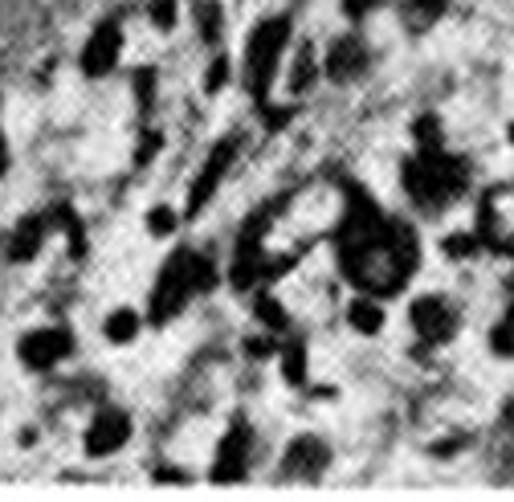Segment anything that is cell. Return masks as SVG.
<instances>
[{
	"label": "cell",
	"mask_w": 514,
	"mask_h": 502,
	"mask_svg": "<svg viewBox=\"0 0 514 502\" xmlns=\"http://www.w3.org/2000/svg\"><path fill=\"white\" fill-rule=\"evenodd\" d=\"M466 184H470V172H466V160L461 156H453L449 147H417L413 156H408L404 164H400V188H404V196L413 200L417 209H433V213H441V209H449L453 200L466 192Z\"/></svg>",
	"instance_id": "obj_1"
},
{
	"label": "cell",
	"mask_w": 514,
	"mask_h": 502,
	"mask_svg": "<svg viewBox=\"0 0 514 502\" xmlns=\"http://www.w3.org/2000/svg\"><path fill=\"white\" fill-rule=\"evenodd\" d=\"M217 286V266L200 254V249H172L168 262L160 266L156 274V286H151V298H147V319L164 327L168 319H176L196 294H209Z\"/></svg>",
	"instance_id": "obj_2"
},
{
	"label": "cell",
	"mask_w": 514,
	"mask_h": 502,
	"mask_svg": "<svg viewBox=\"0 0 514 502\" xmlns=\"http://www.w3.org/2000/svg\"><path fill=\"white\" fill-rule=\"evenodd\" d=\"M290 45H294V21H290L286 13L266 17V21L253 25V33H249V41H245V62H241V78H245V86L253 90V98L270 94L274 78H278L282 66H286Z\"/></svg>",
	"instance_id": "obj_3"
},
{
	"label": "cell",
	"mask_w": 514,
	"mask_h": 502,
	"mask_svg": "<svg viewBox=\"0 0 514 502\" xmlns=\"http://www.w3.org/2000/svg\"><path fill=\"white\" fill-rule=\"evenodd\" d=\"M74 356V331L70 327H58V323H45V327H33L17 339V360L25 372H58L66 360Z\"/></svg>",
	"instance_id": "obj_4"
},
{
	"label": "cell",
	"mask_w": 514,
	"mask_h": 502,
	"mask_svg": "<svg viewBox=\"0 0 514 502\" xmlns=\"http://www.w3.org/2000/svg\"><path fill=\"white\" fill-rule=\"evenodd\" d=\"M408 327H413V335L429 347H441L449 343L457 331H461V307L453 303L449 294H417L413 303H408Z\"/></svg>",
	"instance_id": "obj_5"
},
{
	"label": "cell",
	"mask_w": 514,
	"mask_h": 502,
	"mask_svg": "<svg viewBox=\"0 0 514 502\" xmlns=\"http://www.w3.org/2000/svg\"><path fill=\"white\" fill-rule=\"evenodd\" d=\"M123 49H127V33H123V21L119 17H102L86 45H82V54H78V74L90 78V82H102V78H111L123 62Z\"/></svg>",
	"instance_id": "obj_6"
},
{
	"label": "cell",
	"mask_w": 514,
	"mask_h": 502,
	"mask_svg": "<svg viewBox=\"0 0 514 502\" xmlns=\"http://www.w3.org/2000/svg\"><path fill=\"white\" fill-rule=\"evenodd\" d=\"M237 156H241V135H225V139H217V143L209 147V156H204V164H200V172H196V180H192V188H188V205H184L188 217H196V213L225 188V180L233 176Z\"/></svg>",
	"instance_id": "obj_7"
},
{
	"label": "cell",
	"mask_w": 514,
	"mask_h": 502,
	"mask_svg": "<svg viewBox=\"0 0 514 502\" xmlns=\"http://www.w3.org/2000/svg\"><path fill=\"white\" fill-rule=\"evenodd\" d=\"M474 233L482 249H498V254L514 258V184H498L482 196Z\"/></svg>",
	"instance_id": "obj_8"
},
{
	"label": "cell",
	"mask_w": 514,
	"mask_h": 502,
	"mask_svg": "<svg viewBox=\"0 0 514 502\" xmlns=\"http://www.w3.org/2000/svg\"><path fill=\"white\" fill-rule=\"evenodd\" d=\"M253 454H257V429L245 417H233L213 449V466H209L213 482H241L253 466Z\"/></svg>",
	"instance_id": "obj_9"
},
{
	"label": "cell",
	"mask_w": 514,
	"mask_h": 502,
	"mask_svg": "<svg viewBox=\"0 0 514 502\" xmlns=\"http://www.w3.org/2000/svg\"><path fill=\"white\" fill-rule=\"evenodd\" d=\"M131 433H135V425L123 405H102V409H94V417L82 433V449H86V458L107 462L131 445Z\"/></svg>",
	"instance_id": "obj_10"
},
{
	"label": "cell",
	"mask_w": 514,
	"mask_h": 502,
	"mask_svg": "<svg viewBox=\"0 0 514 502\" xmlns=\"http://www.w3.org/2000/svg\"><path fill=\"white\" fill-rule=\"evenodd\" d=\"M319 62H323V78H327V82L347 86V82H359V78L368 74L372 49H368L364 33H343V37H335V41L323 49Z\"/></svg>",
	"instance_id": "obj_11"
},
{
	"label": "cell",
	"mask_w": 514,
	"mask_h": 502,
	"mask_svg": "<svg viewBox=\"0 0 514 502\" xmlns=\"http://www.w3.org/2000/svg\"><path fill=\"white\" fill-rule=\"evenodd\" d=\"M278 470L286 478H302V482H315L331 470V445L319 433H298L286 449H282V462Z\"/></svg>",
	"instance_id": "obj_12"
},
{
	"label": "cell",
	"mask_w": 514,
	"mask_h": 502,
	"mask_svg": "<svg viewBox=\"0 0 514 502\" xmlns=\"http://www.w3.org/2000/svg\"><path fill=\"white\" fill-rule=\"evenodd\" d=\"M286 94L302 98L306 90L315 86V78H323V62H319V49L311 41H298V49L290 45V54H286Z\"/></svg>",
	"instance_id": "obj_13"
},
{
	"label": "cell",
	"mask_w": 514,
	"mask_h": 502,
	"mask_svg": "<svg viewBox=\"0 0 514 502\" xmlns=\"http://www.w3.org/2000/svg\"><path fill=\"white\" fill-rule=\"evenodd\" d=\"M347 327H351L355 335H364V339L380 335V331L388 327L384 298H376V294H364V290H359V294L351 298V303H347Z\"/></svg>",
	"instance_id": "obj_14"
},
{
	"label": "cell",
	"mask_w": 514,
	"mask_h": 502,
	"mask_svg": "<svg viewBox=\"0 0 514 502\" xmlns=\"http://www.w3.org/2000/svg\"><path fill=\"white\" fill-rule=\"evenodd\" d=\"M192 25H196V37L200 45H209V49H221L225 41V29H229V13L221 0H196V9H192Z\"/></svg>",
	"instance_id": "obj_15"
},
{
	"label": "cell",
	"mask_w": 514,
	"mask_h": 502,
	"mask_svg": "<svg viewBox=\"0 0 514 502\" xmlns=\"http://www.w3.org/2000/svg\"><path fill=\"white\" fill-rule=\"evenodd\" d=\"M278 368H282V380L290 384V388H302L306 380H311V351H306V343L302 339H286V343H278Z\"/></svg>",
	"instance_id": "obj_16"
},
{
	"label": "cell",
	"mask_w": 514,
	"mask_h": 502,
	"mask_svg": "<svg viewBox=\"0 0 514 502\" xmlns=\"http://www.w3.org/2000/svg\"><path fill=\"white\" fill-rule=\"evenodd\" d=\"M139 331H143V315L135 307H115V311H107V319H102V339L115 343V347L135 343Z\"/></svg>",
	"instance_id": "obj_17"
},
{
	"label": "cell",
	"mask_w": 514,
	"mask_h": 502,
	"mask_svg": "<svg viewBox=\"0 0 514 502\" xmlns=\"http://www.w3.org/2000/svg\"><path fill=\"white\" fill-rule=\"evenodd\" d=\"M253 319H257V327L270 331V335H286L290 331V311H286L282 298L270 294V290H262L253 298Z\"/></svg>",
	"instance_id": "obj_18"
},
{
	"label": "cell",
	"mask_w": 514,
	"mask_h": 502,
	"mask_svg": "<svg viewBox=\"0 0 514 502\" xmlns=\"http://www.w3.org/2000/svg\"><path fill=\"white\" fill-rule=\"evenodd\" d=\"M143 229H147V237H156V241L176 237V229H180V209H176V205H151L147 217H143Z\"/></svg>",
	"instance_id": "obj_19"
},
{
	"label": "cell",
	"mask_w": 514,
	"mask_h": 502,
	"mask_svg": "<svg viewBox=\"0 0 514 502\" xmlns=\"http://www.w3.org/2000/svg\"><path fill=\"white\" fill-rule=\"evenodd\" d=\"M229 82H233V58L225 54V49H213V62H209V70H204L200 90L209 94V98H217V94H221Z\"/></svg>",
	"instance_id": "obj_20"
},
{
	"label": "cell",
	"mask_w": 514,
	"mask_h": 502,
	"mask_svg": "<svg viewBox=\"0 0 514 502\" xmlns=\"http://www.w3.org/2000/svg\"><path fill=\"white\" fill-rule=\"evenodd\" d=\"M441 249H445V258H453V262H470V258L482 254V241H478L474 229H470V233H449V237L441 241Z\"/></svg>",
	"instance_id": "obj_21"
},
{
	"label": "cell",
	"mask_w": 514,
	"mask_h": 502,
	"mask_svg": "<svg viewBox=\"0 0 514 502\" xmlns=\"http://www.w3.org/2000/svg\"><path fill=\"white\" fill-rule=\"evenodd\" d=\"M486 343H490V351L498 360H514V319H498L494 327H490V335H486Z\"/></svg>",
	"instance_id": "obj_22"
},
{
	"label": "cell",
	"mask_w": 514,
	"mask_h": 502,
	"mask_svg": "<svg viewBox=\"0 0 514 502\" xmlns=\"http://www.w3.org/2000/svg\"><path fill=\"white\" fill-rule=\"evenodd\" d=\"M147 21L156 25L160 33H172L180 25V5H176V0H151V5H147Z\"/></svg>",
	"instance_id": "obj_23"
},
{
	"label": "cell",
	"mask_w": 514,
	"mask_h": 502,
	"mask_svg": "<svg viewBox=\"0 0 514 502\" xmlns=\"http://www.w3.org/2000/svg\"><path fill=\"white\" fill-rule=\"evenodd\" d=\"M453 0H408V13L417 17V25H437L449 13Z\"/></svg>",
	"instance_id": "obj_24"
},
{
	"label": "cell",
	"mask_w": 514,
	"mask_h": 502,
	"mask_svg": "<svg viewBox=\"0 0 514 502\" xmlns=\"http://www.w3.org/2000/svg\"><path fill=\"white\" fill-rule=\"evenodd\" d=\"M380 5H384V0H339V9H343L347 21H364V17H372Z\"/></svg>",
	"instance_id": "obj_25"
},
{
	"label": "cell",
	"mask_w": 514,
	"mask_h": 502,
	"mask_svg": "<svg viewBox=\"0 0 514 502\" xmlns=\"http://www.w3.org/2000/svg\"><path fill=\"white\" fill-rule=\"evenodd\" d=\"M502 425H506V429H514V396L506 400V409H502Z\"/></svg>",
	"instance_id": "obj_26"
},
{
	"label": "cell",
	"mask_w": 514,
	"mask_h": 502,
	"mask_svg": "<svg viewBox=\"0 0 514 502\" xmlns=\"http://www.w3.org/2000/svg\"><path fill=\"white\" fill-rule=\"evenodd\" d=\"M506 135H510V143H514V123H510V131H506Z\"/></svg>",
	"instance_id": "obj_27"
},
{
	"label": "cell",
	"mask_w": 514,
	"mask_h": 502,
	"mask_svg": "<svg viewBox=\"0 0 514 502\" xmlns=\"http://www.w3.org/2000/svg\"><path fill=\"white\" fill-rule=\"evenodd\" d=\"M506 319H514V303H510V311H506Z\"/></svg>",
	"instance_id": "obj_28"
}]
</instances>
